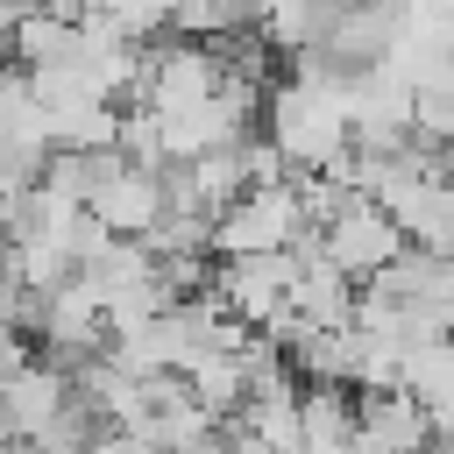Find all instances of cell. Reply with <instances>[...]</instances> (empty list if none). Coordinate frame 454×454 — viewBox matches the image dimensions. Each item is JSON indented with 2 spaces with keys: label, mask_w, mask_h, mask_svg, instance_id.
<instances>
[{
  "label": "cell",
  "mask_w": 454,
  "mask_h": 454,
  "mask_svg": "<svg viewBox=\"0 0 454 454\" xmlns=\"http://www.w3.org/2000/svg\"><path fill=\"white\" fill-rule=\"evenodd\" d=\"M7 64H14V57H7V28H0V71H7Z\"/></svg>",
  "instance_id": "10"
},
{
  "label": "cell",
  "mask_w": 454,
  "mask_h": 454,
  "mask_svg": "<svg viewBox=\"0 0 454 454\" xmlns=\"http://www.w3.org/2000/svg\"><path fill=\"white\" fill-rule=\"evenodd\" d=\"M291 277H298V255L291 248H262V255H213V298L227 305V319L270 333L284 312H291Z\"/></svg>",
  "instance_id": "2"
},
{
  "label": "cell",
  "mask_w": 454,
  "mask_h": 454,
  "mask_svg": "<svg viewBox=\"0 0 454 454\" xmlns=\"http://www.w3.org/2000/svg\"><path fill=\"white\" fill-rule=\"evenodd\" d=\"M355 440L376 454H419L433 440V411L411 383H383V390H355Z\"/></svg>",
  "instance_id": "6"
},
{
  "label": "cell",
  "mask_w": 454,
  "mask_h": 454,
  "mask_svg": "<svg viewBox=\"0 0 454 454\" xmlns=\"http://www.w3.org/2000/svg\"><path fill=\"white\" fill-rule=\"evenodd\" d=\"M397 248H404V227H397L369 192H355V199L319 227V255H326V262H340L355 284H362V277H376L383 262H397Z\"/></svg>",
  "instance_id": "4"
},
{
  "label": "cell",
  "mask_w": 454,
  "mask_h": 454,
  "mask_svg": "<svg viewBox=\"0 0 454 454\" xmlns=\"http://www.w3.org/2000/svg\"><path fill=\"white\" fill-rule=\"evenodd\" d=\"M333 454H376V447H362V440H348V447H333Z\"/></svg>",
  "instance_id": "9"
},
{
  "label": "cell",
  "mask_w": 454,
  "mask_h": 454,
  "mask_svg": "<svg viewBox=\"0 0 454 454\" xmlns=\"http://www.w3.org/2000/svg\"><path fill=\"white\" fill-rule=\"evenodd\" d=\"M71 404V369L50 362V355H28L21 369L0 376V411H7V433L14 440H43Z\"/></svg>",
  "instance_id": "5"
},
{
  "label": "cell",
  "mask_w": 454,
  "mask_h": 454,
  "mask_svg": "<svg viewBox=\"0 0 454 454\" xmlns=\"http://www.w3.org/2000/svg\"><path fill=\"white\" fill-rule=\"evenodd\" d=\"M355 440V390L348 383H298V454H333Z\"/></svg>",
  "instance_id": "8"
},
{
  "label": "cell",
  "mask_w": 454,
  "mask_h": 454,
  "mask_svg": "<svg viewBox=\"0 0 454 454\" xmlns=\"http://www.w3.org/2000/svg\"><path fill=\"white\" fill-rule=\"evenodd\" d=\"M319 7H348V0H319Z\"/></svg>",
  "instance_id": "11"
},
{
  "label": "cell",
  "mask_w": 454,
  "mask_h": 454,
  "mask_svg": "<svg viewBox=\"0 0 454 454\" xmlns=\"http://www.w3.org/2000/svg\"><path fill=\"white\" fill-rule=\"evenodd\" d=\"M248 333H255V326H248ZM177 376H184V390L227 426V419L241 411V397H248V340H234V348H199Z\"/></svg>",
  "instance_id": "7"
},
{
  "label": "cell",
  "mask_w": 454,
  "mask_h": 454,
  "mask_svg": "<svg viewBox=\"0 0 454 454\" xmlns=\"http://www.w3.org/2000/svg\"><path fill=\"white\" fill-rule=\"evenodd\" d=\"M298 234H305V213H298L291 170L270 177V184H248L241 199H227L213 213V255H262V248H291Z\"/></svg>",
  "instance_id": "1"
},
{
  "label": "cell",
  "mask_w": 454,
  "mask_h": 454,
  "mask_svg": "<svg viewBox=\"0 0 454 454\" xmlns=\"http://www.w3.org/2000/svg\"><path fill=\"white\" fill-rule=\"evenodd\" d=\"M85 213H92L106 234H121V241H142V234H149L163 213H170L163 170H142V163H128L121 149H106V156H99V170H92Z\"/></svg>",
  "instance_id": "3"
}]
</instances>
